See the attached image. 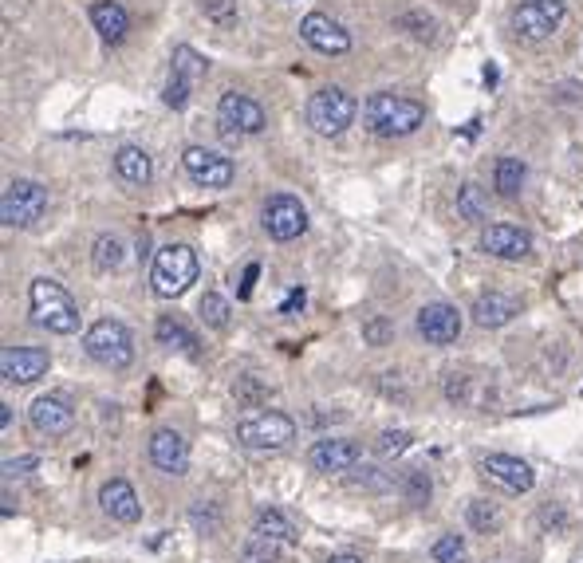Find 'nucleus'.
Returning a JSON list of instances; mask_svg holds the SVG:
<instances>
[{
	"mask_svg": "<svg viewBox=\"0 0 583 563\" xmlns=\"http://www.w3.org/2000/svg\"><path fill=\"white\" fill-rule=\"evenodd\" d=\"M28 308L32 319L40 327H48L52 335H75L79 331V308L75 300L67 296L64 284H56L52 276H36L32 288H28Z\"/></svg>",
	"mask_w": 583,
	"mask_h": 563,
	"instance_id": "1",
	"label": "nucleus"
},
{
	"mask_svg": "<svg viewBox=\"0 0 583 563\" xmlns=\"http://www.w3.org/2000/svg\"><path fill=\"white\" fill-rule=\"evenodd\" d=\"M197 272H201V264H197V252L190 245H166L154 256L150 288L158 300H178L197 284Z\"/></svg>",
	"mask_w": 583,
	"mask_h": 563,
	"instance_id": "2",
	"label": "nucleus"
},
{
	"mask_svg": "<svg viewBox=\"0 0 583 563\" xmlns=\"http://www.w3.org/2000/svg\"><path fill=\"white\" fill-rule=\"evenodd\" d=\"M363 115H367V126L375 134H383V138H406V134H414L422 126L426 107L418 99H406V95H394V91H379V95L367 99Z\"/></svg>",
	"mask_w": 583,
	"mask_h": 563,
	"instance_id": "3",
	"label": "nucleus"
},
{
	"mask_svg": "<svg viewBox=\"0 0 583 563\" xmlns=\"http://www.w3.org/2000/svg\"><path fill=\"white\" fill-rule=\"evenodd\" d=\"M48 213V189L32 178H16L0 193V221L4 229H36Z\"/></svg>",
	"mask_w": 583,
	"mask_h": 563,
	"instance_id": "4",
	"label": "nucleus"
},
{
	"mask_svg": "<svg viewBox=\"0 0 583 563\" xmlns=\"http://www.w3.org/2000/svg\"><path fill=\"white\" fill-rule=\"evenodd\" d=\"M83 351L95 363L111 367V371H127L130 363H134V335L127 331V323H119V319H99V323L87 327Z\"/></svg>",
	"mask_w": 583,
	"mask_h": 563,
	"instance_id": "5",
	"label": "nucleus"
},
{
	"mask_svg": "<svg viewBox=\"0 0 583 563\" xmlns=\"http://www.w3.org/2000/svg\"><path fill=\"white\" fill-rule=\"evenodd\" d=\"M308 126L316 130V134H324V138H335V134H343L351 119H355V99L343 91V87H320L312 99H308Z\"/></svg>",
	"mask_w": 583,
	"mask_h": 563,
	"instance_id": "6",
	"label": "nucleus"
},
{
	"mask_svg": "<svg viewBox=\"0 0 583 563\" xmlns=\"http://www.w3.org/2000/svg\"><path fill=\"white\" fill-rule=\"evenodd\" d=\"M292 438H296V422L288 414H280V410H260V414H249V418L237 422V441L245 449H257V453L284 449Z\"/></svg>",
	"mask_w": 583,
	"mask_h": 563,
	"instance_id": "7",
	"label": "nucleus"
},
{
	"mask_svg": "<svg viewBox=\"0 0 583 563\" xmlns=\"http://www.w3.org/2000/svg\"><path fill=\"white\" fill-rule=\"evenodd\" d=\"M260 225H264V233L272 237V241H296L304 229H308V209H304V201L300 197H292V193H272L268 201H264V209H260Z\"/></svg>",
	"mask_w": 583,
	"mask_h": 563,
	"instance_id": "8",
	"label": "nucleus"
},
{
	"mask_svg": "<svg viewBox=\"0 0 583 563\" xmlns=\"http://www.w3.org/2000/svg\"><path fill=\"white\" fill-rule=\"evenodd\" d=\"M217 123L225 134H260L268 126V115L253 95H241V91H225L217 99Z\"/></svg>",
	"mask_w": 583,
	"mask_h": 563,
	"instance_id": "9",
	"label": "nucleus"
},
{
	"mask_svg": "<svg viewBox=\"0 0 583 563\" xmlns=\"http://www.w3.org/2000/svg\"><path fill=\"white\" fill-rule=\"evenodd\" d=\"M564 16H568L564 0H524L513 12V32L524 40H544L564 24Z\"/></svg>",
	"mask_w": 583,
	"mask_h": 563,
	"instance_id": "10",
	"label": "nucleus"
},
{
	"mask_svg": "<svg viewBox=\"0 0 583 563\" xmlns=\"http://www.w3.org/2000/svg\"><path fill=\"white\" fill-rule=\"evenodd\" d=\"M182 166H186V174L194 178L197 186H205V189H225V186H233V178H237L233 162H229L225 154L209 150V146H186V150H182Z\"/></svg>",
	"mask_w": 583,
	"mask_h": 563,
	"instance_id": "11",
	"label": "nucleus"
},
{
	"mask_svg": "<svg viewBox=\"0 0 583 563\" xmlns=\"http://www.w3.org/2000/svg\"><path fill=\"white\" fill-rule=\"evenodd\" d=\"M28 422L44 438H64V434H71V426H75V406L67 402L64 394H40L28 406Z\"/></svg>",
	"mask_w": 583,
	"mask_h": 563,
	"instance_id": "12",
	"label": "nucleus"
},
{
	"mask_svg": "<svg viewBox=\"0 0 583 563\" xmlns=\"http://www.w3.org/2000/svg\"><path fill=\"white\" fill-rule=\"evenodd\" d=\"M48 367H52V355L44 347H4L0 351V375L12 386H28V382L44 378Z\"/></svg>",
	"mask_w": 583,
	"mask_h": 563,
	"instance_id": "13",
	"label": "nucleus"
},
{
	"mask_svg": "<svg viewBox=\"0 0 583 563\" xmlns=\"http://www.w3.org/2000/svg\"><path fill=\"white\" fill-rule=\"evenodd\" d=\"M418 335L434 347H450L461 339V312L446 300H434V304L418 308Z\"/></svg>",
	"mask_w": 583,
	"mask_h": 563,
	"instance_id": "14",
	"label": "nucleus"
},
{
	"mask_svg": "<svg viewBox=\"0 0 583 563\" xmlns=\"http://www.w3.org/2000/svg\"><path fill=\"white\" fill-rule=\"evenodd\" d=\"M150 465L166 477H186L190 473V445L178 430H154L150 434Z\"/></svg>",
	"mask_w": 583,
	"mask_h": 563,
	"instance_id": "15",
	"label": "nucleus"
},
{
	"mask_svg": "<svg viewBox=\"0 0 583 563\" xmlns=\"http://www.w3.org/2000/svg\"><path fill=\"white\" fill-rule=\"evenodd\" d=\"M300 36H304V44H308V48H316V52H324V56H343V52L351 48V36H347V32H343L331 16H324V12L304 16Z\"/></svg>",
	"mask_w": 583,
	"mask_h": 563,
	"instance_id": "16",
	"label": "nucleus"
},
{
	"mask_svg": "<svg viewBox=\"0 0 583 563\" xmlns=\"http://www.w3.org/2000/svg\"><path fill=\"white\" fill-rule=\"evenodd\" d=\"M481 469H485V477H493V481L505 485L509 493H528V489L536 485L532 465L520 461V457H513V453H489V457L481 461Z\"/></svg>",
	"mask_w": 583,
	"mask_h": 563,
	"instance_id": "17",
	"label": "nucleus"
},
{
	"mask_svg": "<svg viewBox=\"0 0 583 563\" xmlns=\"http://www.w3.org/2000/svg\"><path fill=\"white\" fill-rule=\"evenodd\" d=\"M316 473H347L359 465V445L347 438H320L308 453Z\"/></svg>",
	"mask_w": 583,
	"mask_h": 563,
	"instance_id": "18",
	"label": "nucleus"
},
{
	"mask_svg": "<svg viewBox=\"0 0 583 563\" xmlns=\"http://www.w3.org/2000/svg\"><path fill=\"white\" fill-rule=\"evenodd\" d=\"M481 249L489 252V256H497V260H524L528 252H532V237L520 229V225H489L485 233H481Z\"/></svg>",
	"mask_w": 583,
	"mask_h": 563,
	"instance_id": "19",
	"label": "nucleus"
},
{
	"mask_svg": "<svg viewBox=\"0 0 583 563\" xmlns=\"http://www.w3.org/2000/svg\"><path fill=\"white\" fill-rule=\"evenodd\" d=\"M99 504H103V512H107L111 520H119V524H138V520H142V501H138L134 485L123 481V477H111V481L99 489Z\"/></svg>",
	"mask_w": 583,
	"mask_h": 563,
	"instance_id": "20",
	"label": "nucleus"
},
{
	"mask_svg": "<svg viewBox=\"0 0 583 563\" xmlns=\"http://www.w3.org/2000/svg\"><path fill=\"white\" fill-rule=\"evenodd\" d=\"M154 339H158V347H166V351H182V355H190V359H201L197 335L178 319V315H162V319L154 323Z\"/></svg>",
	"mask_w": 583,
	"mask_h": 563,
	"instance_id": "21",
	"label": "nucleus"
},
{
	"mask_svg": "<svg viewBox=\"0 0 583 563\" xmlns=\"http://www.w3.org/2000/svg\"><path fill=\"white\" fill-rule=\"evenodd\" d=\"M91 24L107 44H119L130 32V16L119 0H95L91 4Z\"/></svg>",
	"mask_w": 583,
	"mask_h": 563,
	"instance_id": "22",
	"label": "nucleus"
},
{
	"mask_svg": "<svg viewBox=\"0 0 583 563\" xmlns=\"http://www.w3.org/2000/svg\"><path fill=\"white\" fill-rule=\"evenodd\" d=\"M513 315H520V304L513 296H505V292H485V296H477V304H473L477 327H505Z\"/></svg>",
	"mask_w": 583,
	"mask_h": 563,
	"instance_id": "23",
	"label": "nucleus"
},
{
	"mask_svg": "<svg viewBox=\"0 0 583 563\" xmlns=\"http://www.w3.org/2000/svg\"><path fill=\"white\" fill-rule=\"evenodd\" d=\"M115 174H119L127 186H146V182L154 178V162H150V154H146L142 146H123V150L115 154Z\"/></svg>",
	"mask_w": 583,
	"mask_h": 563,
	"instance_id": "24",
	"label": "nucleus"
},
{
	"mask_svg": "<svg viewBox=\"0 0 583 563\" xmlns=\"http://www.w3.org/2000/svg\"><path fill=\"white\" fill-rule=\"evenodd\" d=\"M446 398L457 402V406H469V410H481L489 406L493 390L481 382V378H469V375H450L446 378Z\"/></svg>",
	"mask_w": 583,
	"mask_h": 563,
	"instance_id": "25",
	"label": "nucleus"
},
{
	"mask_svg": "<svg viewBox=\"0 0 583 563\" xmlns=\"http://www.w3.org/2000/svg\"><path fill=\"white\" fill-rule=\"evenodd\" d=\"M253 532L257 536H268V540H280V544H300V532H296V524L280 512V508H272V504H264L257 512V520H253Z\"/></svg>",
	"mask_w": 583,
	"mask_h": 563,
	"instance_id": "26",
	"label": "nucleus"
},
{
	"mask_svg": "<svg viewBox=\"0 0 583 563\" xmlns=\"http://www.w3.org/2000/svg\"><path fill=\"white\" fill-rule=\"evenodd\" d=\"M123 260H127V245H123V237H115V233L95 237V245H91V264H95L99 272H119Z\"/></svg>",
	"mask_w": 583,
	"mask_h": 563,
	"instance_id": "27",
	"label": "nucleus"
},
{
	"mask_svg": "<svg viewBox=\"0 0 583 563\" xmlns=\"http://www.w3.org/2000/svg\"><path fill=\"white\" fill-rule=\"evenodd\" d=\"M524 162L520 158H501L497 162V170H493V189L501 193V197H517L520 189H524Z\"/></svg>",
	"mask_w": 583,
	"mask_h": 563,
	"instance_id": "28",
	"label": "nucleus"
},
{
	"mask_svg": "<svg viewBox=\"0 0 583 563\" xmlns=\"http://www.w3.org/2000/svg\"><path fill=\"white\" fill-rule=\"evenodd\" d=\"M465 520H469V528H473V532H485V536L501 528V512H497V504L481 501V497L465 504Z\"/></svg>",
	"mask_w": 583,
	"mask_h": 563,
	"instance_id": "29",
	"label": "nucleus"
},
{
	"mask_svg": "<svg viewBox=\"0 0 583 563\" xmlns=\"http://www.w3.org/2000/svg\"><path fill=\"white\" fill-rule=\"evenodd\" d=\"M402 497H406V504H414V508L430 504V497H434L430 473H426V469H410V473L402 477Z\"/></svg>",
	"mask_w": 583,
	"mask_h": 563,
	"instance_id": "30",
	"label": "nucleus"
},
{
	"mask_svg": "<svg viewBox=\"0 0 583 563\" xmlns=\"http://www.w3.org/2000/svg\"><path fill=\"white\" fill-rule=\"evenodd\" d=\"M241 563H280V540H268V536H249L241 544Z\"/></svg>",
	"mask_w": 583,
	"mask_h": 563,
	"instance_id": "31",
	"label": "nucleus"
},
{
	"mask_svg": "<svg viewBox=\"0 0 583 563\" xmlns=\"http://www.w3.org/2000/svg\"><path fill=\"white\" fill-rule=\"evenodd\" d=\"M457 213H461L465 221H481V217H485V193H481V186L465 182V186L457 189Z\"/></svg>",
	"mask_w": 583,
	"mask_h": 563,
	"instance_id": "32",
	"label": "nucleus"
},
{
	"mask_svg": "<svg viewBox=\"0 0 583 563\" xmlns=\"http://www.w3.org/2000/svg\"><path fill=\"white\" fill-rule=\"evenodd\" d=\"M197 312H201V319H205L209 327H217V331H221V327L229 323V300H225V296H217V292H205V296H201V304H197Z\"/></svg>",
	"mask_w": 583,
	"mask_h": 563,
	"instance_id": "33",
	"label": "nucleus"
},
{
	"mask_svg": "<svg viewBox=\"0 0 583 563\" xmlns=\"http://www.w3.org/2000/svg\"><path fill=\"white\" fill-rule=\"evenodd\" d=\"M174 71L197 83V79L209 71V60H205V56H197L194 48H186V44H182V48H174Z\"/></svg>",
	"mask_w": 583,
	"mask_h": 563,
	"instance_id": "34",
	"label": "nucleus"
},
{
	"mask_svg": "<svg viewBox=\"0 0 583 563\" xmlns=\"http://www.w3.org/2000/svg\"><path fill=\"white\" fill-rule=\"evenodd\" d=\"M430 556H434L438 563H469L465 540H461V536H454V532H450V536H442V540L430 548Z\"/></svg>",
	"mask_w": 583,
	"mask_h": 563,
	"instance_id": "35",
	"label": "nucleus"
},
{
	"mask_svg": "<svg viewBox=\"0 0 583 563\" xmlns=\"http://www.w3.org/2000/svg\"><path fill=\"white\" fill-rule=\"evenodd\" d=\"M190 91H194V79H186V75H170V83H166V91H162V103L166 107H174V111H182L186 103H190Z\"/></svg>",
	"mask_w": 583,
	"mask_h": 563,
	"instance_id": "36",
	"label": "nucleus"
},
{
	"mask_svg": "<svg viewBox=\"0 0 583 563\" xmlns=\"http://www.w3.org/2000/svg\"><path fill=\"white\" fill-rule=\"evenodd\" d=\"M410 434L406 430H387V434H379V441H375V453L379 457H402L406 449H410Z\"/></svg>",
	"mask_w": 583,
	"mask_h": 563,
	"instance_id": "37",
	"label": "nucleus"
},
{
	"mask_svg": "<svg viewBox=\"0 0 583 563\" xmlns=\"http://www.w3.org/2000/svg\"><path fill=\"white\" fill-rule=\"evenodd\" d=\"M201 12H205L213 24L229 28V24L237 20V0H201Z\"/></svg>",
	"mask_w": 583,
	"mask_h": 563,
	"instance_id": "38",
	"label": "nucleus"
},
{
	"mask_svg": "<svg viewBox=\"0 0 583 563\" xmlns=\"http://www.w3.org/2000/svg\"><path fill=\"white\" fill-rule=\"evenodd\" d=\"M398 28H414L410 36H418V40H434V20L422 16V12H406V16H398Z\"/></svg>",
	"mask_w": 583,
	"mask_h": 563,
	"instance_id": "39",
	"label": "nucleus"
},
{
	"mask_svg": "<svg viewBox=\"0 0 583 563\" xmlns=\"http://www.w3.org/2000/svg\"><path fill=\"white\" fill-rule=\"evenodd\" d=\"M390 335H394V331H390V323L383 319V315H375V319H367V323H363V339H367L371 347H383Z\"/></svg>",
	"mask_w": 583,
	"mask_h": 563,
	"instance_id": "40",
	"label": "nucleus"
},
{
	"mask_svg": "<svg viewBox=\"0 0 583 563\" xmlns=\"http://www.w3.org/2000/svg\"><path fill=\"white\" fill-rule=\"evenodd\" d=\"M194 524H197V528H201V532H205V536H213V532L221 528V516H217V512H213L209 504L201 501V504H197V508H194Z\"/></svg>",
	"mask_w": 583,
	"mask_h": 563,
	"instance_id": "41",
	"label": "nucleus"
},
{
	"mask_svg": "<svg viewBox=\"0 0 583 563\" xmlns=\"http://www.w3.org/2000/svg\"><path fill=\"white\" fill-rule=\"evenodd\" d=\"M40 465V457H8L4 461V477H24V473H32Z\"/></svg>",
	"mask_w": 583,
	"mask_h": 563,
	"instance_id": "42",
	"label": "nucleus"
},
{
	"mask_svg": "<svg viewBox=\"0 0 583 563\" xmlns=\"http://www.w3.org/2000/svg\"><path fill=\"white\" fill-rule=\"evenodd\" d=\"M304 304H308V292H304V288H292V292L284 296V304H280V315H300L304 312Z\"/></svg>",
	"mask_w": 583,
	"mask_h": 563,
	"instance_id": "43",
	"label": "nucleus"
},
{
	"mask_svg": "<svg viewBox=\"0 0 583 563\" xmlns=\"http://www.w3.org/2000/svg\"><path fill=\"white\" fill-rule=\"evenodd\" d=\"M359 473H363V477H355V485H359V489H387V477H379V469L363 465Z\"/></svg>",
	"mask_w": 583,
	"mask_h": 563,
	"instance_id": "44",
	"label": "nucleus"
},
{
	"mask_svg": "<svg viewBox=\"0 0 583 563\" xmlns=\"http://www.w3.org/2000/svg\"><path fill=\"white\" fill-rule=\"evenodd\" d=\"M257 276H260V264H249V268H245V276H241V288H237V296H241V300H249V296H253Z\"/></svg>",
	"mask_w": 583,
	"mask_h": 563,
	"instance_id": "45",
	"label": "nucleus"
},
{
	"mask_svg": "<svg viewBox=\"0 0 583 563\" xmlns=\"http://www.w3.org/2000/svg\"><path fill=\"white\" fill-rule=\"evenodd\" d=\"M0 426H4V430H8V426H12V406H8V402H4V406H0Z\"/></svg>",
	"mask_w": 583,
	"mask_h": 563,
	"instance_id": "46",
	"label": "nucleus"
},
{
	"mask_svg": "<svg viewBox=\"0 0 583 563\" xmlns=\"http://www.w3.org/2000/svg\"><path fill=\"white\" fill-rule=\"evenodd\" d=\"M327 563H363V560H359V556H331Z\"/></svg>",
	"mask_w": 583,
	"mask_h": 563,
	"instance_id": "47",
	"label": "nucleus"
}]
</instances>
